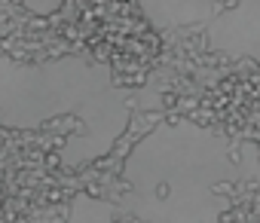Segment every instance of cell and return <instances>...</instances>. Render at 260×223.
Instances as JSON below:
<instances>
[{
	"mask_svg": "<svg viewBox=\"0 0 260 223\" xmlns=\"http://www.w3.org/2000/svg\"><path fill=\"white\" fill-rule=\"evenodd\" d=\"M58 117H73L61 147V165L80 168L101 159L132 120V92L107 64L86 55L49 61H16L0 55V129H37Z\"/></svg>",
	"mask_w": 260,
	"mask_h": 223,
	"instance_id": "6da1fadb",
	"label": "cell"
},
{
	"mask_svg": "<svg viewBox=\"0 0 260 223\" xmlns=\"http://www.w3.org/2000/svg\"><path fill=\"white\" fill-rule=\"evenodd\" d=\"M129 223H220L227 183L245 177L233 144L199 123H162L132 144L123 162Z\"/></svg>",
	"mask_w": 260,
	"mask_h": 223,
	"instance_id": "7a4b0ae2",
	"label": "cell"
},
{
	"mask_svg": "<svg viewBox=\"0 0 260 223\" xmlns=\"http://www.w3.org/2000/svg\"><path fill=\"white\" fill-rule=\"evenodd\" d=\"M156 31L199 25L205 46L260 64V0H138Z\"/></svg>",
	"mask_w": 260,
	"mask_h": 223,
	"instance_id": "3957f363",
	"label": "cell"
},
{
	"mask_svg": "<svg viewBox=\"0 0 260 223\" xmlns=\"http://www.w3.org/2000/svg\"><path fill=\"white\" fill-rule=\"evenodd\" d=\"M114 202L107 199H95L89 193H80L73 196L70 202V214H67V223H114Z\"/></svg>",
	"mask_w": 260,
	"mask_h": 223,
	"instance_id": "277c9868",
	"label": "cell"
}]
</instances>
